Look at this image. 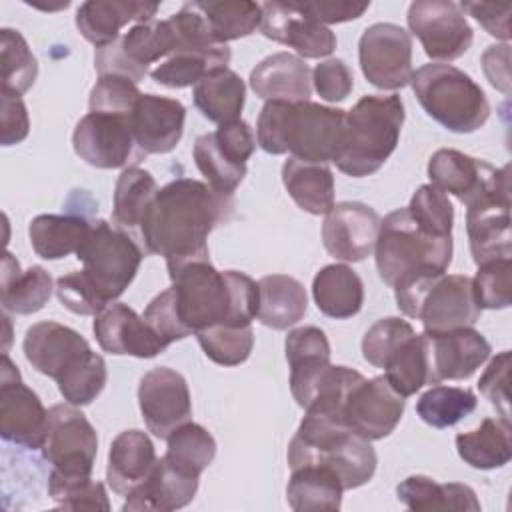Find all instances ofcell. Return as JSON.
<instances>
[{
    "instance_id": "cell-42",
    "label": "cell",
    "mask_w": 512,
    "mask_h": 512,
    "mask_svg": "<svg viewBox=\"0 0 512 512\" xmlns=\"http://www.w3.org/2000/svg\"><path fill=\"white\" fill-rule=\"evenodd\" d=\"M164 460L176 470L200 478V474L212 464L216 456L214 436L196 422H184L172 430L166 438Z\"/></svg>"
},
{
    "instance_id": "cell-4",
    "label": "cell",
    "mask_w": 512,
    "mask_h": 512,
    "mask_svg": "<svg viewBox=\"0 0 512 512\" xmlns=\"http://www.w3.org/2000/svg\"><path fill=\"white\" fill-rule=\"evenodd\" d=\"M374 254L380 278L394 292H402L446 274L452 262V236L424 230L408 208H398L380 222Z\"/></svg>"
},
{
    "instance_id": "cell-24",
    "label": "cell",
    "mask_w": 512,
    "mask_h": 512,
    "mask_svg": "<svg viewBox=\"0 0 512 512\" xmlns=\"http://www.w3.org/2000/svg\"><path fill=\"white\" fill-rule=\"evenodd\" d=\"M466 230L476 264L512 256L510 198H484L470 204Z\"/></svg>"
},
{
    "instance_id": "cell-60",
    "label": "cell",
    "mask_w": 512,
    "mask_h": 512,
    "mask_svg": "<svg viewBox=\"0 0 512 512\" xmlns=\"http://www.w3.org/2000/svg\"><path fill=\"white\" fill-rule=\"evenodd\" d=\"M214 136H216V142L220 144V148L240 164H246L250 160V156L254 154L256 136H254L250 124L240 118L220 124V128L214 132Z\"/></svg>"
},
{
    "instance_id": "cell-34",
    "label": "cell",
    "mask_w": 512,
    "mask_h": 512,
    "mask_svg": "<svg viewBox=\"0 0 512 512\" xmlns=\"http://www.w3.org/2000/svg\"><path fill=\"white\" fill-rule=\"evenodd\" d=\"M458 456L476 470L502 468L512 458V428L504 418H484L478 428L456 436Z\"/></svg>"
},
{
    "instance_id": "cell-3",
    "label": "cell",
    "mask_w": 512,
    "mask_h": 512,
    "mask_svg": "<svg viewBox=\"0 0 512 512\" xmlns=\"http://www.w3.org/2000/svg\"><path fill=\"white\" fill-rule=\"evenodd\" d=\"M346 110L310 100H268L256 122V142L268 154H286L304 162H332Z\"/></svg>"
},
{
    "instance_id": "cell-6",
    "label": "cell",
    "mask_w": 512,
    "mask_h": 512,
    "mask_svg": "<svg viewBox=\"0 0 512 512\" xmlns=\"http://www.w3.org/2000/svg\"><path fill=\"white\" fill-rule=\"evenodd\" d=\"M306 464L332 470L344 490H352L372 480L378 458L370 440L344 422L306 412L288 444V466L292 470Z\"/></svg>"
},
{
    "instance_id": "cell-15",
    "label": "cell",
    "mask_w": 512,
    "mask_h": 512,
    "mask_svg": "<svg viewBox=\"0 0 512 512\" xmlns=\"http://www.w3.org/2000/svg\"><path fill=\"white\" fill-rule=\"evenodd\" d=\"M138 404L146 428L164 440L192 416L188 384L180 372L168 366H156L140 378Z\"/></svg>"
},
{
    "instance_id": "cell-57",
    "label": "cell",
    "mask_w": 512,
    "mask_h": 512,
    "mask_svg": "<svg viewBox=\"0 0 512 512\" xmlns=\"http://www.w3.org/2000/svg\"><path fill=\"white\" fill-rule=\"evenodd\" d=\"M312 84L318 96L326 102H342L354 88V78L348 64L340 58H328L312 70Z\"/></svg>"
},
{
    "instance_id": "cell-27",
    "label": "cell",
    "mask_w": 512,
    "mask_h": 512,
    "mask_svg": "<svg viewBox=\"0 0 512 512\" xmlns=\"http://www.w3.org/2000/svg\"><path fill=\"white\" fill-rule=\"evenodd\" d=\"M290 366V390L300 408H304L312 386L330 366V342L318 326H300L290 330L284 340Z\"/></svg>"
},
{
    "instance_id": "cell-29",
    "label": "cell",
    "mask_w": 512,
    "mask_h": 512,
    "mask_svg": "<svg viewBox=\"0 0 512 512\" xmlns=\"http://www.w3.org/2000/svg\"><path fill=\"white\" fill-rule=\"evenodd\" d=\"M198 480L170 466L164 456L158 458L152 474L126 496L122 510L170 512L190 504L198 490Z\"/></svg>"
},
{
    "instance_id": "cell-28",
    "label": "cell",
    "mask_w": 512,
    "mask_h": 512,
    "mask_svg": "<svg viewBox=\"0 0 512 512\" xmlns=\"http://www.w3.org/2000/svg\"><path fill=\"white\" fill-rule=\"evenodd\" d=\"M158 462L152 440L142 430L120 432L108 452L106 480L112 492L128 496L136 490L154 470Z\"/></svg>"
},
{
    "instance_id": "cell-38",
    "label": "cell",
    "mask_w": 512,
    "mask_h": 512,
    "mask_svg": "<svg viewBox=\"0 0 512 512\" xmlns=\"http://www.w3.org/2000/svg\"><path fill=\"white\" fill-rule=\"evenodd\" d=\"M344 486L340 478L318 464H306L292 468L286 500L292 510H338L342 506Z\"/></svg>"
},
{
    "instance_id": "cell-35",
    "label": "cell",
    "mask_w": 512,
    "mask_h": 512,
    "mask_svg": "<svg viewBox=\"0 0 512 512\" xmlns=\"http://www.w3.org/2000/svg\"><path fill=\"white\" fill-rule=\"evenodd\" d=\"M398 500L410 510H480L476 492L460 482L440 484L430 476L414 474L396 486Z\"/></svg>"
},
{
    "instance_id": "cell-61",
    "label": "cell",
    "mask_w": 512,
    "mask_h": 512,
    "mask_svg": "<svg viewBox=\"0 0 512 512\" xmlns=\"http://www.w3.org/2000/svg\"><path fill=\"white\" fill-rule=\"evenodd\" d=\"M462 12H468L480 26L504 42L510 40V4H490V2H462L458 4Z\"/></svg>"
},
{
    "instance_id": "cell-14",
    "label": "cell",
    "mask_w": 512,
    "mask_h": 512,
    "mask_svg": "<svg viewBox=\"0 0 512 512\" xmlns=\"http://www.w3.org/2000/svg\"><path fill=\"white\" fill-rule=\"evenodd\" d=\"M48 410L38 394L28 388L8 354H2L0 370V434L4 442L38 450L44 444Z\"/></svg>"
},
{
    "instance_id": "cell-11",
    "label": "cell",
    "mask_w": 512,
    "mask_h": 512,
    "mask_svg": "<svg viewBox=\"0 0 512 512\" xmlns=\"http://www.w3.org/2000/svg\"><path fill=\"white\" fill-rule=\"evenodd\" d=\"M72 146L94 168H128L146 156L134 140L128 114L88 112L74 128Z\"/></svg>"
},
{
    "instance_id": "cell-50",
    "label": "cell",
    "mask_w": 512,
    "mask_h": 512,
    "mask_svg": "<svg viewBox=\"0 0 512 512\" xmlns=\"http://www.w3.org/2000/svg\"><path fill=\"white\" fill-rule=\"evenodd\" d=\"M48 494L60 508L66 510H110L104 484L100 480H92L90 476L66 478L50 472Z\"/></svg>"
},
{
    "instance_id": "cell-22",
    "label": "cell",
    "mask_w": 512,
    "mask_h": 512,
    "mask_svg": "<svg viewBox=\"0 0 512 512\" xmlns=\"http://www.w3.org/2000/svg\"><path fill=\"white\" fill-rule=\"evenodd\" d=\"M184 120V104L158 94H140L130 114L134 140L144 154L172 152L182 138Z\"/></svg>"
},
{
    "instance_id": "cell-64",
    "label": "cell",
    "mask_w": 512,
    "mask_h": 512,
    "mask_svg": "<svg viewBox=\"0 0 512 512\" xmlns=\"http://www.w3.org/2000/svg\"><path fill=\"white\" fill-rule=\"evenodd\" d=\"M482 70L494 88L510 94V46L506 42L486 48L482 54Z\"/></svg>"
},
{
    "instance_id": "cell-62",
    "label": "cell",
    "mask_w": 512,
    "mask_h": 512,
    "mask_svg": "<svg viewBox=\"0 0 512 512\" xmlns=\"http://www.w3.org/2000/svg\"><path fill=\"white\" fill-rule=\"evenodd\" d=\"M94 68L98 70L100 76L104 74H120V76H126L130 80H134L136 84L140 80H144V76L148 74V70L136 66L122 50L120 46V38H116L114 42L102 46V48H96L94 52Z\"/></svg>"
},
{
    "instance_id": "cell-56",
    "label": "cell",
    "mask_w": 512,
    "mask_h": 512,
    "mask_svg": "<svg viewBox=\"0 0 512 512\" xmlns=\"http://www.w3.org/2000/svg\"><path fill=\"white\" fill-rule=\"evenodd\" d=\"M484 398L510 422V350L496 354L478 380Z\"/></svg>"
},
{
    "instance_id": "cell-1",
    "label": "cell",
    "mask_w": 512,
    "mask_h": 512,
    "mask_svg": "<svg viewBox=\"0 0 512 512\" xmlns=\"http://www.w3.org/2000/svg\"><path fill=\"white\" fill-rule=\"evenodd\" d=\"M234 198L222 196L208 184L176 178L162 186L146 210L138 234L148 254L168 262L208 256V234L230 220Z\"/></svg>"
},
{
    "instance_id": "cell-43",
    "label": "cell",
    "mask_w": 512,
    "mask_h": 512,
    "mask_svg": "<svg viewBox=\"0 0 512 512\" xmlns=\"http://www.w3.org/2000/svg\"><path fill=\"white\" fill-rule=\"evenodd\" d=\"M384 370L390 386L404 398L416 394L426 384H432L426 332H414L408 340H404L400 348L388 358Z\"/></svg>"
},
{
    "instance_id": "cell-13",
    "label": "cell",
    "mask_w": 512,
    "mask_h": 512,
    "mask_svg": "<svg viewBox=\"0 0 512 512\" xmlns=\"http://www.w3.org/2000/svg\"><path fill=\"white\" fill-rule=\"evenodd\" d=\"M406 20L432 60H456L472 46L474 32L460 6L450 0H416Z\"/></svg>"
},
{
    "instance_id": "cell-48",
    "label": "cell",
    "mask_w": 512,
    "mask_h": 512,
    "mask_svg": "<svg viewBox=\"0 0 512 512\" xmlns=\"http://www.w3.org/2000/svg\"><path fill=\"white\" fill-rule=\"evenodd\" d=\"M0 58H2V92L22 96L38 76V62L28 42L18 30H0Z\"/></svg>"
},
{
    "instance_id": "cell-25",
    "label": "cell",
    "mask_w": 512,
    "mask_h": 512,
    "mask_svg": "<svg viewBox=\"0 0 512 512\" xmlns=\"http://www.w3.org/2000/svg\"><path fill=\"white\" fill-rule=\"evenodd\" d=\"M156 12V2L88 0L76 10V28L90 44L102 48L120 38V28L130 22H148Z\"/></svg>"
},
{
    "instance_id": "cell-55",
    "label": "cell",
    "mask_w": 512,
    "mask_h": 512,
    "mask_svg": "<svg viewBox=\"0 0 512 512\" xmlns=\"http://www.w3.org/2000/svg\"><path fill=\"white\" fill-rule=\"evenodd\" d=\"M56 296L70 312L80 316H96L104 306L106 298L98 292V288L90 282L84 270H76L70 274H64L56 280Z\"/></svg>"
},
{
    "instance_id": "cell-54",
    "label": "cell",
    "mask_w": 512,
    "mask_h": 512,
    "mask_svg": "<svg viewBox=\"0 0 512 512\" xmlns=\"http://www.w3.org/2000/svg\"><path fill=\"white\" fill-rule=\"evenodd\" d=\"M138 84L120 74H104L90 90V112L104 114H132L136 100L140 98Z\"/></svg>"
},
{
    "instance_id": "cell-12",
    "label": "cell",
    "mask_w": 512,
    "mask_h": 512,
    "mask_svg": "<svg viewBox=\"0 0 512 512\" xmlns=\"http://www.w3.org/2000/svg\"><path fill=\"white\" fill-rule=\"evenodd\" d=\"M360 68L380 90H398L412 78V36L402 26L378 22L368 26L358 42Z\"/></svg>"
},
{
    "instance_id": "cell-19",
    "label": "cell",
    "mask_w": 512,
    "mask_h": 512,
    "mask_svg": "<svg viewBox=\"0 0 512 512\" xmlns=\"http://www.w3.org/2000/svg\"><path fill=\"white\" fill-rule=\"evenodd\" d=\"M382 218L362 202H338L322 224V242L330 256L344 262H362L374 252Z\"/></svg>"
},
{
    "instance_id": "cell-51",
    "label": "cell",
    "mask_w": 512,
    "mask_h": 512,
    "mask_svg": "<svg viewBox=\"0 0 512 512\" xmlns=\"http://www.w3.org/2000/svg\"><path fill=\"white\" fill-rule=\"evenodd\" d=\"M472 290L480 310L508 308L512 302V258H496L478 264Z\"/></svg>"
},
{
    "instance_id": "cell-23",
    "label": "cell",
    "mask_w": 512,
    "mask_h": 512,
    "mask_svg": "<svg viewBox=\"0 0 512 512\" xmlns=\"http://www.w3.org/2000/svg\"><path fill=\"white\" fill-rule=\"evenodd\" d=\"M24 356L32 368L48 378L58 380V376L84 352L90 350L88 340L70 326L60 322L44 320L36 322L26 330Z\"/></svg>"
},
{
    "instance_id": "cell-17",
    "label": "cell",
    "mask_w": 512,
    "mask_h": 512,
    "mask_svg": "<svg viewBox=\"0 0 512 512\" xmlns=\"http://www.w3.org/2000/svg\"><path fill=\"white\" fill-rule=\"evenodd\" d=\"M260 30L304 58H324L336 48V34L310 16L300 2H264Z\"/></svg>"
},
{
    "instance_id": "cell-59",
    "label": "cell",
    "mask_w": 512,
    "mask_h": 512,
    "mask_svg": "<svg viewBox=\"0 0 512 512\" xmlns=\"http://www.w3.org/2000/svg\"><path fill=\"white\" fill-rule=\"evenodd\" d=\"M30 132V118L20 96L0 92V142L2 146L20 144Z\"/></svg>"
},
{
    "instance_id": "cell-10",
    "label": "cell",
    "mask_w": 512,
    "mask_h": 512,
    "mask_svg": "<svg viewBox=\"0 0 512 512\" xmlns=\"http://www.w3.org/2000/svg\"><path fill=\"white\" fill-rule=\"evenodd\" d=\"M40 450L52 466L50 472L66 478H86L94 468L98 436L74 404H54L48 410L46 438Z\"/></svg>"
},
{
    "instance_id": "cell-52",
    "label": "cell",
    "mask_w": 512,
    "mask_h": 512,
    "mask_svg": "<svg viewBox=\"0 0 512 512\" xmlns=\"http://www.w3.org/2000/svg\"><path fill=\"white\" fill-rule=\"evenodd\" d=\"M410 216L428 232L438 236H452L454 208L448 196L432 184H422L406 206Z\"/></svg>"
},
{
    "instance_id": "cell-32",
    "label": "cell",
    "mask_w": 512,
    "mask_h": 512,
    "mask_svg": "<svg viewBox=\"0 0 512 512\" xmlns=\"http://www.w3.org/2000/svg\"><path fill=\"white\" fill-rule=\"evenodd\" d=\"M312 298L324 316L352 318L364 304V284L350 266L328 264L314 276Z\"/></svg>"
},
{
    "instance_id": "cell-18",
    "label": "cell",
    "mask_w": 512,
    "mask_h": 512,
    "mask_svg": "<svg viewBox=\"0 0 512 512\" xmlns=\"http://www.w3.org/2000/svg\"><path fill=\"white\" fill-rule=\"evenodd\" d=\"M414 318L430 334L474 326L480 318V306L474 298L472 278L464 274H442L436 278L422 294Z\"/></svg>"
},
{
    "instance_id": "cell-31",
    "label": "cell",
    "mask_w": 512,
    "mask_h": 512,
    "mask_svg": "<svg viewBox=\"0 0 512 512\" xmlns=\"http://www.w3.org/2000/svg\"><path fill=\"white\" fill-rule=\"evenodd\" d=\"M308 310L304 284L288 274H268L258 280V320L272 330L298 324Z\"/></svg>"
},
{
    "instance_id": "cell-30",
    "label": "cell",
    "mask_w": 512,
    "mask_h": 512,
    "mask_svg": "<svg viewBox=\"0 0 512 512\" xmlns=\"http://www.w3.org/2000/svg\"><path fill=\"white\" fill-rule=\"evenodd\" d=\"M0 288L2 310L26 316L42 310L56 286H52V276L42 266H30L22 272L18 260L4 252Z\"/></svg>"
},
{
    "instance_id": "cell-39",
    "label": "cell",
    "mask_w": 512,
    "mask_h": 512,
    "mask_svg": "<svg viewBox=\"0 0 512 512\" xmlns=\"http://www.w3.org/2000/svg\"><path fill=\"white\" fill-rule=\"evenodd\" d=\"M232 52L226 44L214 46L202 52H176L160 62L152 72V80L166 88H186L196 86L204 76L218 68H228Z\"/></svg>"
},
{
    "instance_id": "cell-47",
    "label": "cell",
    "mask_w": 512,
    "mask_h": 512,
    "mask_svg": "<svg viewBox=\"0 0 512 512\" xmlns=\"http://www.w3.org/2000/svg\"><path fill=\"white\" fill-rule=\"evenodd\" d=\"M108 380L106 362L92 348L76 358L56 380L60 394L68 404L86 406L104 390Z\"/></svg>"
},
{
    "instance_id": "cell-16",
    "label": "cell",
    "mask_w": 512,
    "mask_h": 512,
    "mask_svg": "<svg viewBox=\"0 0 512 512\" xmlns=\"http://www.w3.org/2000/svg\"><path fill=\"white\" fill-rule=\"evenodd\" d=\"M404 414V396H400L386 376L362 378L346 398L342 418L362 438L374 442L394 432Z\"/></svg>"
},
{
    "instance_id": "cell-26",
    "label": "cell",
    "mask_w": 512,
    "mask_h": 512,
    "mask_svg": "<svg viewBox=\"0 0 512 512\" xmlns=\"http://www.w3.org/2000/svg\"><path fill=\"white\" fill-rule=\"evenodd\" d=\"M250 88L258 98L266 102L310 100L312 72L302 58L290 52H276L266 56L252 68Z\"/></svg>"
},
{
    "instance_id": "cell-46",
    "label": "cell",
    "mask_w": 512,
    "mask_h": 512,
    "mask_svg": "<svg viewBox=\"0 0 512 512\" xmlns=\"http://www.w3.org/2000/svg\"><path fill=\"white\" fill-rule=\"evenodd\" d=\"M192 156L212 190H216L222 196H234V190L246 176V164H240L234 158H230L216 142L214 132L200 134L196 138Z\"/></svg>"
},
{
    "instance_id": "cell-41",
    "label": "cell",
    "mask_w": 512,
    "mask_h": 512,
    "mask_svg": "<svg viewBox=\"0 0 512 512\" xmlns=\"http://www.w3.org/2000/svg\"><path fill=\"white\" fill-rule=\"evenodd\" d=\"M204 16L216 44H226L256 32L262 22V4L250 0L194 2Z\"/></svg>"
},
{
    "instance_id": "cell-36",
    "label": "cell",
    "mask_w": 512,
    "mask_h": 512,
    "mask_svg": "<svg viewBox=\"0 0 512 512\" xmlns=\"http://www.w3.org/2000/svg\"><path fill=\"white\" fill-rule=\"evenodd\" d=\"M92 220L76 214H40L28 226L32 250L44 260L76 254L88 236Z\"/></svg>"
},
{
    "instance_id": "cell-44",
    "label": "cell",
    "mask_w": 512,
    "mask_h": 512,
    "mask_svg": "<svg viewBox=\"0 0 512 512\" xmlns=\"http://www.w3.org/2000/svg\"><path fill=\"white\" fill-rule=\"evenodd\" d=\"M120 46L136 66L148 70L150 64L174 54L176 30L170 18H152L148 22L134 24L124 36H120Z\"/></svg>"
},
{
    "instance_id": "cell-37",
    "label": "cell",
    "mask_w": 512,
    "mask_h": 512,
    "mask_svg": "<svg viewBox=\"0 0 512 512\" xmlns=\"http://www.w3.org/2000/svg\"><path fill=\"white\" fill-rule=\"evenodd\" d=\"M194 104L204 118L226 124L240 118L246 100L244 80L230 68H218L194 86Z\"/></svg>"
},
{
    "instance_id": "cell-5",
    "label": "cell",
    "mask_w": 512,
    "mask_h": 512,
    "mask_svg": "<svg viewBox=\"0 0 512 512\" xmlns=\"http://www.w3.org/2000/svg\"><path fill=\"white\" fill-rule=\"evenodd\" d=\"M404 124V104L398 94L362 96L346 112L342 136L332 162L352 178H364L382 168L396 150Z\"/></svg>"
},
{
    "instance_id": "cell-40",
    "label": "cell",
    "mask_w": 512,
    "mask_h": 512,
    "mask_svg": "<svg viewBox=\"0 0 512 512\" xmlns=\"http://www.w3.org/2000/svg\"><path fill=\"white\" fill-rule=\"evenodd\" d=\"M154 176L138 166H128L116 180L112 222L122 230H138L140 222L158 194Z\"/></svg>"
},
{
    "instance_id": "cell-53",
    "label": "cell",
    "mask_w": 512,
    "mask_h": 512,
    "mask_svg": "<svg viewBox=\"0 0 512 512\" xmlns=\"http://www.w3.org/2000/svg\"><path fill=\"white\" fill-rule=\"evenodd\" d=\"M412 334H414V328L410 326V322L396 316L380 318L366 330L362 338V354L366 362H370L372 366L384 368L388 358Z\"/></svg>"
},
{
    "instance_id": "cell-20",
    "label": "cell",
    "mask_w": 512,
    "mask_h": 512,
    "mask_svg": "<svg viewBox=\"0 0 512 512\" xmlns=\"http://www.w3.org/2000/svg\"><path fill=\"white\" fill-rule=\"evenodd\" d=\"M92 330L100 348L116 356L154 358L168 348L142 316L116 300L94 316Z\"/></svg>"
},
{
    "instance_id": "cell-9",
    "label": "cell",
    "mask_w": 512,
    "mask_h": 512,
    "mask_svg": "<svg viewBox=\"0 0 512 512\" xmlns=\"http://www.w3.org/2000/svg\"><path fill=\"white\" fill-rule=\"evenodd\" d=\"M430 184L470 206L484 198H510V166L494 168L454 148H440L428 160Z\"/></svg>"
},
{
    "instance_id": "cell-49",
    "label": "cell",
    "mask_w": 512,
    "mask_h": 512,
    "mask_svg": "<svg viewBox=\"0 0 512 512\" xmlns=\"http://www.w3.org/2000/svg\"><path fill=\"white\" fill-rule=\"evenodd\" d=\"M196 338L204 354L220 366H238L246 362L254 346L252 324H216L196 332Z\"/></svg>"
},
{
    "instance_id": "cell-33",
    "label": "cell",
    "mask_w": 512,
    "mask_h": 512,
    "mask_svg": "<svg viewBox=\"0 0 512 512\" xmlns=\"http://www.w3.org/2000/svg\"><path fill=\"white\" fill-rule=\"evenodd\" d=\"M282 182L290 198L308 214H328L334 206V176L328 164L290 156L282 166Z\"/></svg>"
},
{
    "instance_id": "cell-7",
    "label": "cell",
    "mask_w": 512,
    "mask_h": 512,
    "mask_svg": "<svg viewBox=\"0 0 512 512\" xmlns=\"http://www.w3.org/2000/svg\"><path fill=\"white\" fill-rule=\"evenodd\" d=\"M410 86L424 112L450 132H476L490 116L484 90L452 64H424L412 72Z\"/></svg>"
},
{
    "instance_id": "cell-21",
    "label": "cell",
    "mask_w": 512,
    "mask_h": 512,
    "mask_svg": "<svg viewBox=\"0 0 512 512\" xmlns=\"http://www.w3.org/2000/svg\"><path fill=\"white\" fill-rule=\"evenodd\" d=\"M426 338L432 384L470 378L492 352L490 342L472 326L440 334L426 332Z\"/></svg>"
},
{
    "instance_id": "cell-63",
    "label": "cell",
    "mask_w": 512,
    "mask_h": 512,
    "mask_svg": "<svg viewBox=\"0 0 512 512\" xmlns=\"http://www.w3.org/2000/svg\"><path fill=\"white\" fill-rule=\"evenodd\" d=\"M300 4L310 16H314L324 26L356 20L370 8V2H354V0H320V2H300Z\"/></svg>"
},
{
    "instance_id": "cell-2",
    "label": "cell",
    "mask_w": 512,
    "mask_h": 512,
    "mask_svg": "<svg viewBox=\"0 0 512 512\" xmlns=\"http://www.w3.org/2000/svg\"><path fill=\"white\" fill-rule=\"evenodd\" d=\"M172 300L186 334L216 324L248 326L258 316V282L238 270H216L210 256L168 262Z\"/></svg>"
},
{
    "instance_id": "cell-58",
    "label": "cell",
    "mask_w": 512,
    "mask_h": 512,
    "mask_svg": "<svg viewBox=\"0 0 512 512\" xmlns=\"http://www.w3.org/2000/svg\"><path fill=\"white\" fill-rule=\"evenodd\" d=\"M142 318L154 328V332L170 346L176 340L186 338V330L182 328L176 308H174V300H172V290L166 288L164 292H160L158 296H154L150 300V304L146 306Z\"/></svg>"
},
{
    "instance_id": "cell-45",
    "label": "cell",
    "mask_w": 512,
    "mask_h": 512,
    "mask_svg": "<svg viewBox=\"0 0 512 512\" xmlns=\"http://www.w3.org/2000/svg\"><path fill=\"white\" fill-rule=\"evenodd\" d=\"M478 400L470 388L460 386H432L416 402V414L432 428H448L472 414Z\"/></svg>"
},
{
    "instance_id": "cell-8",
    "label": "cell",
    "mask_w": 512,
    "mask_h": 512,
    "mask_svg": "<svg viewBox=\"0 0 512 512\" xmlns=\"http://www.w3.org/2000/svg\"><path fill=\"white\" fill-rule=\"evenodd\" d=\"M76 258L84 264L82 270L106 302H114L132 284L144 252L120 226L92 220Z\"/></svg>"
}]
</instances>
